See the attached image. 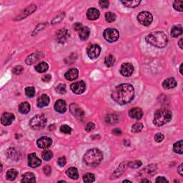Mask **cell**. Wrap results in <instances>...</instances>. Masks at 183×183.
<instances>
[{"label":"cell","instance_id":"obj_1","mask_svg":"<svg viewBox=\"0 0 183 183\" xmlns=\"http://www.w3.org/2000/svg\"><path fill=\"white\" fill-rule=\"evenodd\" d=\"M112 99L120 105L132 102L135 97V89L132 85L124 83L117 85L111 95Z\"/></svg>","mask_w":183,"mask_h":183},{"label":"cell","instance_id":"obj_2","mask_svg":"<svg viewBox=\"0 0 183 183\" xmlns=\"http://www.w3.org/2000/svg\"><path fill=\"white\" fill-rule=\"evenodd\" d=\"M103 160L102 151L97 148H92L87 150L83 157V162L89 167H96L100 164Z\"/></svg>","mask_w":183,"mask_h":183},{"label":"cell","instance_id":"obj_3","mask_svg":"<svg viewBox=\"0 0 183 183\" xmlns=\"http://www.w3.org/2000/svg\"><path fill=\"white\" fill-rule=\"evenodd\" d=\"M147 42L158 48H163L168 43V39L163 32L158 31L150 33L145 38Z\"/></svg>","mask_w":183,"mask_h":183},{"label":"cell","instance_id":"obj_4","mask_svg":"<svg viewBox=\"0 0 183 183\" xmlns=\"http://www.w3.org/2000/svg\"><path fill=\"white\" fill-rule=\"evenodd\" d=\"M172 114L171 111L167 109H160L155 112L153 124L155 126L161 127L166 125L172 120Z\"/></svg>","mask_w":183,"mask_h":183},{"label":"cell","instance_id":"obj_5","mask_svg":"<svg viewBox=\"0 0 183 183\" xmlns=\"http://www.w3.org/2000/svg\"><path fill=\"white\" fill-rule=\"evenodd\" d=\"M46 124H47V119L43 115H37L29 121V126L35 130H42L46 126Z\"/></svg>","mask_w":183,"mask_h":183},{"label":"cell","instance_id":"obj_6","mask_svg":"<svg viewBox=\"0 0 183 183\" xmlns=\"http://www.w3.org/2000/svg\"><path fill=\"white\" fill-rule=\"evenodd\" d=\"M103 37L105 40L109 42H115L118 40L120 37V33L116 29L107 28L103 32Z\"/></svg>","mask_w":183,"mask_h":183},{"label":"cell","instance_id":"obj_7","mask_svg":"<svg viewBox=\"0 0 183 183\" xmlns=\"http://www.w3.org/2000/svg\"><path fill=\"white\" fill-rule=\"evenodd\" d=\"M137 20H138V22L141 25L148 27V26L150 25L151 23L152 22L153 17L152 14L149 12H141L137 15Z\"/></svg>","mask_w":183,"mask_h":183},{"label":"cell","instance_id":"obj_8","mask_svg":"<svg viewBox=\"0 0 183 183\" xmlns=\"http://www.w3.org/2000/svg\"><path fill=\"white\" fill-rule=\"evenodd\" d=\"M69 38V33L67 29H60L55 34V39L57 42L64 44Z\"/></svg>","mask_w":183,"mask_h":183},{"label":"cell","instance_id":"obj_9","mask_svg":"<svg viewBox=\"0 0 183 183\" xmlns=\"http://www.w3.org/2000/svg\"><path fill=\"white\" fill-rule=\"evenodd\" d=\"M101 52V47L98 45H91L87 48V53L90 59H96L99 56Z\"/></svg>","mask_w":183,"mask_h":183},{"label":"cell","instance_id":"obj_10","mask_svg":"<svg viewBox=\"0 0 183 183\" xmlns=\"http://www.w3.org/2000/svg\"><path fill=\"white\" fill-rule=\"evenodd\" d=\"M120 74L124 77H130L134 72V67L131 63H123L120 67Z\"/></svg>","mask_w":183,"mask_h":183},{"label":"cell","instance_id":"obj_11","mask_svg":"<svg viewBox=\"0 0 183 183\" xmlns=\"http://www.w3.org/2000/svg\"><path fill=\"white\" fill-rule=\"evenodd\" d=\"M70 88L73 92L77 95H81L84 92L86 89V85L83 81L77 82L71 85Z\"/></svg>","mask_w":183,"mask_h":183},{"label":"cell","instance_id":"obj_12","mask_svg":"<svg viewBox=\"0 0 183 183\" xmlns=\"http://www.w3.org/2000/svg\"><path fill=\"white\" fill-rule=\"evenodd\" d=\"M52 144V140L48 137H42L37 141L38 148L41 149H47Z\"/></svg>","mask_w":183,"mask_h":183},{"label":"cell","instance_id":"obj_13","mask_svg":"<svg viewBox=\"0 0 183 183\" xmlns=\"http://www.w3.org/2000/svg\"><path fill=\"white\" fill-rule=\"evenodd\" d=\"M42 161L37 158L35 153H31L28 155V165L32 168H36L40 166Z\"/></svg>","mask_w":183,"mask_h":183},{"label":"cell","instance_id":"obj_14","mask_svg":"<svg viewBox=\"0 0 183 183\" xmlns=\"http://www.w3.org/2000/svg\"><path fill=\"white\" fill-rule=\"evenodd\" d=\"M15 115L12 113L5 112L2 115L1 122L5 126H8V125H10L13 122V121L15 120Z\"/></svg>","mask_w":183,"mask_h":183},{"label":"cell","instance_id":"obj_15","mask_svg":"<svg viewBox=\"0 0 183 183\" xmlns=\"http://www.w3.org/2000/svg\"><path fill=\"white\" fill-rule=\"evenodd\" d=\"M49 102H50V99H49L48 95L43 94L37 99V105L39 108H42V107L48 106Z\"/></svg>","mask_w":183,"mask_h":183},{"label":"cell","instance_id":"obj_16","mask_svg":"<svg viewBox=\"0 0 183 183\" xmlns=\"http://www.w3.org/2000/svg\"><path fill=\"white\" fill-rule=\"evenodd\" d=\"M69 110L72 112V114L74 115L75 117H81L84 115V111L82 110V109L81 107H79L78 105L75 104V103H72L69 106Z\"/></svg>","mask_w":183,"mask_h":183},{"label":"cell","instance_id":"obj_17","mask_svg":"<svg viewBox=\"0 0 183 183\" xmlns=\"http://www.w3.org/2000/svg\"><path fill=\"white\" fill-rule=\"evenodd\" d=\"M55 111L61 114H63L67 111V103L63 99H59L55 104Z\"/></svg>","mask_w":183,"mask_h":183},{"label":"cell","instance_id":"obj_18","mask_svg":"<svg viewBox=\"0 0 183 183\" xmlns=\"http://www.w3.org/2000/svg\"><path fill=\"white\" fill-rule=\"evenodd\" d=\"M129 116L135 120H140L143 116V112L139 107H134L129 111Z\"/></svg>","mask_w":183,"mask_h":183},{"label":"cell","instance_id":"obj_19","mask_svg":"<svg viewBox=\"0 0 183 183\" xmlns=\"http://www.w3.org/2000/svg\"><path fill=\"white\" fill-rule=\"evenodd\" d=\"M41 56H42V54L40 52H39L31 54V55H29V56L26 58L25 62L28 65H33L34 63L37 62L39 59L42 58Z\"/></svg>","mask_w":183,"mask_h":183},{"label":"cell","instance_id":"obj_20","mask_svg":"<svg viewBox=\"0 0 183 183\" xmlns=\"http://www.w3.org/2000/svg\"><path fill=\"white\" fill-rule=\"evenodd\" d=\"M100 16V12L96 8H89L87 12V17L89 20H96Z\"/></svg>","mask_w":183,"mask_h":183},{"label":"cell","instance_id":"obj_21","mask_svg":"<svg viewBox=\"0 0 183 183\" xmlns=\"http://www.w3.org/2000/svg\"><path fill=\"white\" fill-rule=\"evenodd\" d=\"M78 75H79V71L78 69L76 68H72L70 69H69L68 71L65 73V77L67 80L69 81H73L75 80V79H77L78 77Z\"/></svg>","mask_w":183,"mask_h":183},{"label":"cell","instance_id":"obj_22","mask_svg":"<svg viewBox=\"0 0 183 183\" xmlns=\"http://www.w3.org/2000/svg\"><path fill=\"white\" fill-rule=\"evenodd\" d=\"M37 9V7H36L35 5H32L30 6H29L28 7L26 8L25 10L23 11V12L17 18V20H20L22 19H24V18H26L27 16L31 15L32 13H33Z\"/></svg>","mask_w":183,"mask_h":183},{"label":"cell","instance_id":"obj_23","mask_svg":"<svg viewBox=\"0 0 183 183\" xmlns=\"http://www.w3.org/2000/svg\"><path fill=\"white\" fill-rule=\"evenodd\" d=\"M176 86H177V81L175 80V79L173 78V77H170V78L166 79L162 83L163 88L165 89L175 88Z\"/></svg>","mask_w":183,"mask_h":183},{"label":"cell","instance_id":"obj_24","mask_svg":"<svg viewBox=\"0 0 183 183\" xmlns=\"http://www.w3.org/2000/svg\"><path fill=\"white\" fill-rule=\"evenodd\" d=\"M78 32H79V37L81 40L85 41L88 39V37H89V35H90V29H89V27L82 26V27L79 29Z\"/></svg>","mask_w":183,"mask_h":183},{"label":"cell","instance_id":"obj_25","mask_svg":"<svg viewBox=\"0 0 183 183\" xmlns=\"http://www.w3.org/2000/svg\"><path fill=\"white\" fill-rule=\"evenodd\" d=\"M7 155L8 156V158L12 159V160H15V161L19 160V156H20L19 152H18V150H17L15 148H9V150L7 151Z\"/></svg>","mask_w":183,"mask_h":183},{"label":"cell","instance_id":"obj_26","mask_svg":"<svg viewBox=\"0 0 183 183\" xmlns=\"http://www.w3.org/2000/svg\"><path fill=\"white\" fill-rule=\"evenodd\" d=\"M22 182L25 183H29V182H35L36 179L35 175L33 174L32 172H27L25 174H24L22 175Z\"/></svg>","mask_w":183,"mask_h":183},{"label":"cell","instance_id":"obj_27","mask_svg":"<svg viewBox=\"0 0 183 183\" xmlns=\"http://www.w3.org/2000/svg\"><path fill=\"white\" fill-rule=\"evenodd\" d=\"M66 175L69 178L72 180H77L79 178V173L77 169L75 168H70L66 170Z\"/></svg>","mask_w":183,"mask_h":183},{"label":"cell","instance_id":"obj_28","mask_svg":"<svg viewBox=\"0 0 183 183\" xmlns=\"http://www.w3.org/2000/svg\"><path fill=\"white\" fill-rule=\"evenodd\" d=\"M30 105L27 102H24L22 103H21L19 106V112L22 113V114L25 115L29 113V111H30Z\"/></svg>","mask_w":183,"mask_h":183},{"label":"cell","instance_id":"obj_29","mask_svg":"<svg viewBox=\"0 0 183 183\" xmlns=\"http://www.w3.org/2000/svg\"><path fill=\"white\" fill-rule=\"evenodd\" d=\"M182 34V27L181 25L175 26L172 27V30H171V36L174 38H177L179 36Z\"/></svg>","mask_w":183,"mask_h":183},{"label":"cell","instance_id":"obj_30","mask_svg":"<svg viewBox=\"0 0 183 183\" xmlns=\"http://www.w3.org/2000/svg\"><path fill=\"white\" fill-rule=\"evenodd\" d=\"M49 69V65H47V63H46L45 62H42L39 63L38 65H36L35 69L36 71L38 72L39 73H44L45 72H47Z\"/></svg>","mask_w":183,"mask_h":183},{"label":"cell","instance_id":"obj_31","mask_svg":"<svg viewBox=\"0 0 183 183\" xmlns=\"http://www.w3.org/2000/svg\"><path fill=\"white\" fill-rule=\"evenodd\" d=\"M121 3L123 4L125 7L130 8H135L138 7L141 3L140 0H132V1H121Z\"/></svg>","mask_w":183,"mask_h":183},{"label":"cell","instance_id":"obj_32","mask_svg":"<svg viewBox=\"0 0 183 183\" xmlns=\"http://www.w3.org/2000/svg\"><path fill=\"white\" fill-rule=\"evenodd\" d=\"M17 175H18L17 170H16L15 169H10V170H9L7 172V174H6V178L9 181H13L15 180Z\"/></svg>","mask_w":183,"mask_h":183},{"label":"cell","instance_id":"obj_33","mask_svg":"<svg viewBox=\"0 0 183 183\" xmlns=\"http://www.w3.org/2000/svg\"><path fill=\"white\" fill-rule=\"evenodd\" d=\"M182 140L179 141V142H177L173 145V150L175 153H178V154L182 155L183 152V148H182Z\"/></svg>","mask_w":183,"mask_h":183},{"label":"cell","instance_id":"obj_34","mask_svg":"<svg viewBox=\"0 0 183 183\" xmlns=\"http://www.w3.org/2000/svg\"><path fill=\"white\" fill-rule=\"evenodd\" d=\"M115 62V57L112 55H109L105 57V65H107V67H111L114 65V64Z\"/></svg>","mask_w":183,"mask_h":183},{"label":"cell","instance_id":"obj_35","mask_svg":"<svg viewBox=\"0 0 183 183\" xmlns=\"http://www.w3.org/2000/svg\"><path fill=\"white\" fill-rule=\"evenodd\" d=\"M42 157L43 160H45V161H49L53 158V153L50 150H46L43 151V152L42 153Z\"/></svg>","mask_w":183,"mask_h":183},{"label":"cell","instance_id":"obj_36","mask_svg":"<svg viewBox=\"0 0 183 183\" xmlns=\"http://www.w3.org/2000/svg\"><path fill=\"white\" fill-rule=\"evenodd\" d=\"M143 129V125L142 123L140 122H137L135 123L134 125L132 126V132L133 133H137V132H140Z\"/></svg>","mask_w":183,"mask_h":183},{"label":"cell","instance_id":"obj_37","mask_svg":"<svg viewBox=\"0 0 183 183\" xmlns=\"http://www.w3.org/2000/svg\"><path fill=\"white\" fill-rule=\"evenodd\" d=\"M95 180V175L92 173H87L83 176V181L85 182H92Z\"/></svg>","mask_w":183,"mask_h":183},{"label":"cell","instance_id":"obj_38","mask_svg":"<svg viewBox=\"0 0 183 183\" xmlns=\"http://www.w3.org/2000/svg\"><path fill=\"white\" fill-rule=\"evenodd\" d=\"M118 117L115 115H109L105 118V121L107 123H115L118 122Z\"/></svg>","mask_w":183,"mask_h":183},{"label":"cell","instance_id":"obj_39","mask_svg":"<svg viewBox=\"0 0 183 183\" xmlns=\"http://www.w3.org/2000/svg\"><path fill=\"white\" fill-rule=\"evenodd\" d=\"M105 19L107 22H113L116 19V15L113 12H107L105 14Z\"/></svg>","mask_w":183,"mask_h":183},{"label":"cell","instance_id":"obj_40","mask_svg":"<svg viewBox=\"0 0 183 183\" xmlns=\"http://www.w3.org/2000/svg\"><path fill=\"white\" fill-rule=\"evenodd\" d=\"M25 94L27 97H33L35 95V89L34 87H27L25 88Z\"/></svg>","mask_w":183,"mask_h":183},{"label":"cell","instance_id":"obj_41","mask_svg":"<svg viewBox=\"0 0 183 183\" xmlns=\"http://www.w3.org/2000/svg\"><path fill=\"white\" fill-rule=\"evenodd\" d=\"M57 92H58L59 94L63 95L66 93V86L65 84H59L55 87Z\"/></svg>","mask_w":183,"mask_h":183},{"label":"cell","instance_id":"obj_42","mask_svg":"<svg viewBox=\"0 0 183 183\" xmlns=\"http://www.w3.org/2000/svg\"><path fill=\"white\" fill-rule=\"evenodd\" d=\"M173 7H174L175 9L179 12H182L183 9V1H175L174 4H173Z\"/></svg>","mask_w":183,"mask_h":183},{"label":"cell","instance_id":"obj_43","mask_svg":"<svg viewBox=\"0 0 183 183\" xmlns=\"http://www.w3.org/2000/svg\"><path fill=\"white\" fill-rule=\"evenodd\" d=\"M65 13H62L60 15H59L58 16H57V17H55L54 19L52 20V25H55V24H57L59 22H60L62 20V19L65 18Z\"/></svg>","mask_w":183,"mask_h":183},{"label":"cell","instance_id":"obj_44","mask_svg":"<svg viewBox=\"0 0 183 183\" xmlns=\"http://www.w3.org/2000/svg\"><path fill=\"white\" fill-rule=\"evenodd\" d=\"M60 131L62 132L65 133V134H70L72 132V128L68 125H63L60 127Z\"/></svg>","mask_w":183,"mask_h":183},{"label":"cell","instance_id":"obj_45","mask_svg":"<svg viewBox=\"0 0 183 183\" xmlns=\"http://www.w3.org/2000/svg\"><path fill=\"white\" fill-rule=\"evenodd\" d=\"M23 71H24L23 67L19 65V66H16L15 67H14L12 72L14 75H20Z\"/></svg>","mask_w":183,"mask_h":183},{"label":"cell","instance_id":"obj_46","mask_svg":"<svg viewBox=\"0 0 183 183\" xmlns=\"http://www.w3.org/2000/svg\"><path fill=\"white\" fill-rule=\"evenodd\" d=\"M142 165V162L140 160H137V161H135V162L129 163V166H130L131 168H139V167H140Z\"/></svg>","mask_w":183,"mask_h":183},{"label":"cell","instance_id":"obj_47","mask_svg":"<svg viewBox=\"0 0 183 183\" xmlns=\"http://www.w3.org/2000/svg\"><path fill=\"white\" fill-rule=\"evenodd\" d=\"M66 163H67V160L65 157H61V158H59L58 159V160H57V164H58V165L60 167L65 166V165H66Z\"/></svg>","mask_w":183,"mask_h":183},{"label":"cell","instance_id":"obj_48","mask_svg":"<svg viewBox=\"0 0 183 183\" xmlns=\"http://www.w3.org/2000/svg\"><path fill=\"white\" fill-rule=\"evenodd\" d=\"M95 127V125L94 124V123L89 122L88 124L86 125V127H85V130H86L87 132H89L94 130Z\"/></svg>","mask_w":183,"mask_h":183},{"label":"cell","instance_id":"obj_49","mask_svg":"<svg viewBox=\"0 0 183 183\" xmlns=\"http://www.w3.org/2000/svg\"><path fill=\"white\" fill-rule=\"evenodd\" d=\"M99 5L103 9H106V8H108L109 2V1H106V0H101V1L99 2Z\"/></svg>","mask_w":183,"mask_h":183},{"label":"cell","instance_id":"obj_50","mask_svg":"<svg viewBox=\"0 0 183 183\" xmlns=\"http://www.w3.org/2000/svg\"><path fill=\"white\" fill-rule=\"evenodd\" d=\"M164 135H163L162 133H158V134L155 135V140L157 142H160L164 140Z\"/></svg>","mask_w":183,"mask_h":183},{"label":"cell","instance_id":"obj_51","mask_svg":"<svg viewBox=\"0 0 183 183\" xmlns=\"http://www.w3.org/2000/svg\"><path fill=\"white\" fill-rule=\"evenodd\" d=\"M43 171H44V173L47 176H49L50 175L51 172H52V168L49 165H46L43 168Z\"/></svg>","mask_w":183,"mask_h":183},{"label":"cell","instance_id":"obj_52","mask_svg":"<svg viewBox=\"0 0 183 183\" xmlns=\"http://www.w3.org/2000/svg\"><path fill=\"white\" fill-rule=\"evenodd\" d=\"M155 182H168V180H167L165 178H164V177H158V178H157L156 180H155Z\"/></svg>","mask_w":183,"mask_h":183},{"label":"cell","instance_id":"obj_53","mask_svg":"<svg viewBox=\"0 0 183 183\" xmlns=\"http://www.w3.org/2000/svg\"><path fill=\"white\" fill-rule=\"evenodd\" d=\"M52 79V76L50 75H46L42 77V81L45 82H49V81L51 80Z\"/></svg>","mask_w":183,"mask_h":183},{"label":"cell","instance_id":"obj_54","mask_svg":"<svg viewBox=\"0 0 183 183\" xmlns=\"http://www.w3.org/2000/svg\"><path fill=\"white\" fill-rule=\"evenodd\" d=\"M73 27H74V29L75 30H76L78 32L79 29H80L82 27V25L81 23H79V22H77L75 23L74 25H73Z\"/></svg>","mask_w":183,"mask_h":183},{"label":"cell","instance_id":"obj_55","mask_svg":"<svg viewBox=\"0 0 183 183\" xmlns=\"http://www.w3.org/2000/svg\"><path fill=\"white\" fill-rule=\"evenodd\" d=\"M178 172L180 175L181 177L183 176V170H182V164H181L178 168Z\"/></svg>","mask_w":183,"mask_h":183},{"label":"cell","instance_id":"obj_56","mask_svg":"<svg viewBox=\"0 0 183 183\" xmlns=\"http://www.w3.org/2000/svg\"><path fill=\"white\" fill-rule=\"evenodd\" d=\"M112 133H113V134H115V135H120L122 134V131H121V130H120V129L117 128V129H115V130H112Z\"/></svg>","mask_w":183,"mask_h":183},{"label":"cell","instance_id":"obj_57","mask_svg":"<svg viewBox=\"0 0 183 183\" xmlns=\"http://www.w3.org/2000/svg\"><path fill=\"white\" fill-rule=\"evenodd\" d=\"M178 45H179V46H180V49H183V47H182V39H180V41H179V42H178Z\"/></svg>","mask_w":183,"mask_h":183},{"label":"cell","instance_id":"obj_58","mask_svg":"<svg viewBox=\"0 0 183 183\" xmlns=\"http://www.w3.org/2000/svg\"><path fill=\"white\" fill-rule=\"evenodd\" d=\"M141 182H150V181L149 180H148V179H142V180H141Z\"/></svg>","mask_w":183,"mask_h":183},{"label":"cell","instance_id":"obj_59","mask_svg":"<svg viewBox=\"0 0 183 183\" xmlns=\"http://www.w3.org/2000/svg\"><path fill=\"white\" fill-rule=\"evenodd\" d=\"M182 64H181L180 65V72L181 75H182Z\"/></svg>","mask_w":183,"mask_h":183},{"label":"cell","instance_id":"obj_60","mask_svg":"<svg viewBox=\"0 0 183 183\" xmlns=\"http://www.w3.org/2000/svg\"><path fill=\"white\" fill-rule=\"evenodd\" d=\"M123 182H131V181H130V180H124V181H123Z\"/></svg>","mask_w":183,"mask_h":183}]
</instances>
